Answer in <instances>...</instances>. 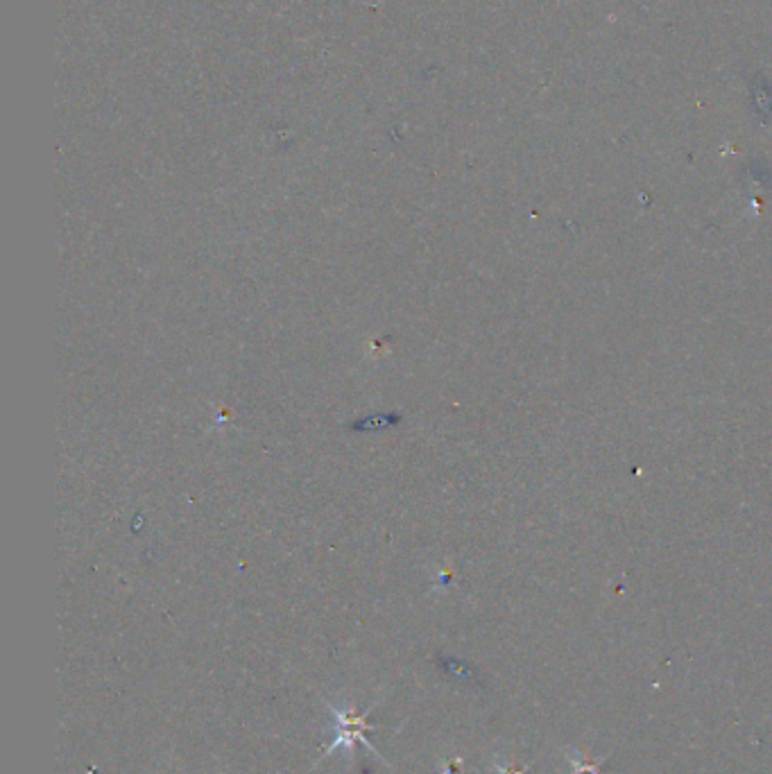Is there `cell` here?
I'll list each match as a JSON object with an SVG mask.
<instances>
[{
	"instance_id": "obj_1",
	"label": "cell",
	"mask_w": 772,
	"mask_h": 774,
	"mask_svg": "<svg viewBox=\"0 0 772 774\" xmlns=\"http://www.w3.org/2000/svg\"><path fill=\"white\" fill-rule=\"evenodd\" d=\"M329 709L333 711V716H336L338 736H336V741H333L327 747V754H331L333 750H338V747H345V750H351V747H354V743H363V745L370 747V750H374L372 743L365 738V731L370 729V722H367V713H351V711H342V709H336V707H329ZM376 754H379V752H376Z\"/></svg>"
}]
</instances>
